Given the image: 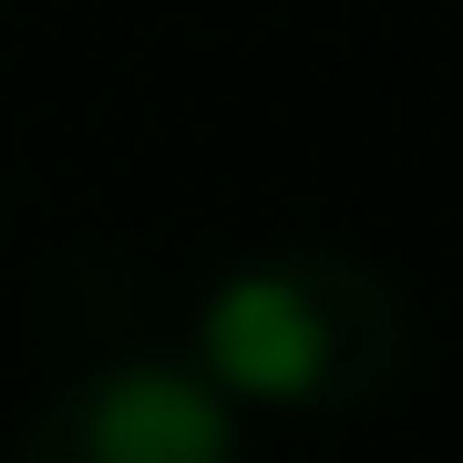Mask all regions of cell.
Masks as SVG:
<instances>
[{"mask_svg": "<svg viewBox=\"0 0 463 463\" xmlns=\"http://www.w3.org/2000/svg\"><path fill=\"white\" fill-rule=\"evenodd\" d=\"M227 402L258 412H371L412 381V298L350 248H258L216 268L185 350Z\"/></svg>", "mask_w": 463, "mask_h": 463, "instance_id": "cell-1", "label": "cell"}, {"mask_svg": "<svg viewBox=\"0 0 463 463\" xmlns=\"http://www.w3.org/2000/svg\"><path fill=\"white\" fill-rule=\"evenodd\" d=\"M11 463H248V432L196 361L124 350V361L72 371L32 412Z\"/></svg>", "mask_w": 463, "mask_h": 463, "instance_id": "cell-2", "label": "cell"}]
</instances>
